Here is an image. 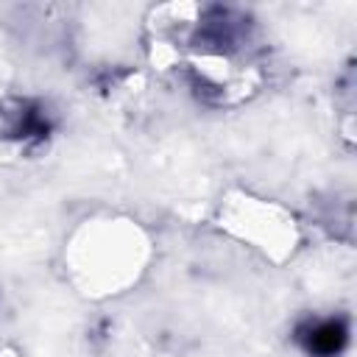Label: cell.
<instances>
[{
	"label": "cell",
	"instance_id": "6da1fadb",
	"mask_svg": "<svg viewBox=\"0 0 357 357\" xmlns=\"http://www.w3.org/2000/svg\"><path fill=\"white\" fill-rule=\"evenodd\" d=\"M296 340L312 357H337L349 343V324H346V318L304 321L296 329Z\"/></svg>",
	"mask_w": 357,
	"mask_h": 357
}]
</instances>
